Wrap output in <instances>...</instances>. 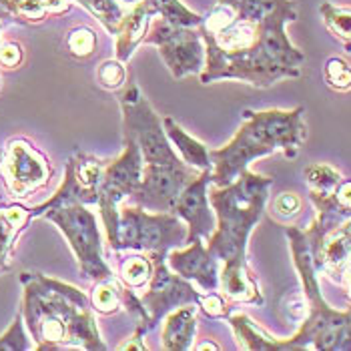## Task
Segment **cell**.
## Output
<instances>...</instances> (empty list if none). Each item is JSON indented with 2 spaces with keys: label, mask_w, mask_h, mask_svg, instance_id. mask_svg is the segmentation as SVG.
Masks as SVG:
<instances>
[{
  "label": "cell",
  "mask_w": 351,
  "mask_h": 351,
  "mask_svg": "<svg viewBox=\"0 0 351 351\" xmlns=\"http://www.w3.org/2000/svg\"><path fill=\"white\" fill-rule=\"evenodd\" d=\"M81 2L93 14H97V19L107 27L110 34H117L125 14H123V8L114 0H81Z\"/></svg>",
  "instance_id": "cell-27"
},
{
  "label": "cell",
  "mask_w": 351,
  "mask_h": 351,
  "mask_svg": "<svg viewBox=\"0 0 351 351\" xmlns=\"http://www.w3.org/2000/svg\"><path fill=\"white\" fill-rule=\"evenodd\" d=\"M145 43L159 49L167 69L175 79L201 75L205 69V49L201 43V34L191 27L173 25L165 19L155 21L147 30Z\"/></svg>",
  "instance_id": "cell-10"
},
{
  "label": "cell",
  "mask_w": 351,
  "mask_h": 351,
  "mask_svg": "<svg viewBox=\"0 0 351 351\" xmlns=\"http://www.w3.org/2000/svg\"><path fill=\"white\" fill-rule=\"evenodd\" d=\"M295 19L293 0H219L199 25L205 40L201 82L231 79L267 88L298 79L305 54L285 32Z\"/></svg>",
  "instance_id": "cell-1"
},
{
  "label": "cell",
  "mask_w": 351,
  "mask_h": 351,
  "mask_svg": "<svg viewBox=\"0 0 351 351\" xmlns=\"http://www.w3.org/2000/svg\"><path fill=\"white\" fill-rule=\"evenodd\" d=\"M303 175H305V183L309 187V199L335 195L339 183L343 181L341 175H339V171L333 169L331 165H325V162L309 165Z\"/></svg>",
  "instance_id": "cell-22"
},
{
  "label": "cell",
  "mask_w": 351,
  "mask_h": 351,
  "mask_svg": "<svg viewBox=\"0 0 351 351\" xmlns=\"http://www.w3.org/2000/svg\"><path fill=\"white\" fill-rule=\"evenodd\" d=\"M211 183V169L201 171L175 201L171 213L183 219L187 225V243L195 239H209L217 227L215 213L209 203L207 187Z\"/></svg>",
  "instance_id": "cell-16"
},
{
  "label": "cell",
  "mask_w": 351,
  "mask_h": 351,
  "mask_svg": "<svg viewBox=\"0 0 351 351\" xmlns=\"http://www.w3.org/2000/svg\"><path fill=\"white\" fill-rule=\"evenodd\" d=\"M125 6H133V4H138V2H143V0H121Z\"/></svg>",
  "instance_id": "cell-41"
},
{
  "label": "cell",
  "mask_w": 351,
  "mask_h": 351,
  "mask_svg": "<svg viewBox=\"0 0 351 351\" xmlns=\"http://www.w3.org/2000/svg\"><path fill=\"white\" fill-rule=\"evenodd\" d=\"M97 79L101 82V86H105V88H110V90L121 88L125 84V79H127L125 62H121L119 58L101 62V66L97 71Z\"/></svg>",
  "instance_id": "cell-29"
},
{
  "label": "cell",
  "mask_w": 351,
  "mask_h": 351,
  "mask_svg": "<svg viewBox=\"0 0 351 351\" xmlns=\"http://www.w3.org/2000/svg\"><path fill=\"white\" fill-rule=\"evenodd\" d=\"M201 171L189 167L187 162L177 165H143L141 183L133 193L135 205L153 213H171L181 191Z\"/></svg>",
  "instance_id": "cell-12"
},
{
  "label": "cell",
  "mask_w": 351,
  "mask_h": 351,
  "mask_svg": "<svg viewBox=\"0 0 351 351\" xmlns=\"http://www.w3.org/2000/svg\"><path fill=\"white\" fill-rule=\"evenodd\" d=\"M40 215L53 221L64 233L66 241L79 261L81 275L84 279H93V281L114 279L112 271L105 261L103 239H101V231L97 225V217L88 209V205L64 203V205H56L43 211Z\"/></svg>",
  "instance_id": "cell-6"
},
{
  "label": "cell",
  "mask_w": 351,
  "mask_h": 351,
  "mask_svg": "<svg viewBox=\"0 0 351 351\" xmlns=\"http://www.w3.org/2000/svg\"><path fill=\"white\" fill-rule=\"evenodd\" d=\"M103 171H105V162L99 161L93 155L77 153L66 162V173H64L62 185L58 187V191L49 201H45L43 205L30 209L32 217H40L43 211L56 207V205H64V203L97 205Z\"/></svg>",
  "instance_id": "cell-14"
},
{
  "label": "cell",
  "mask_w": 351,
  "mask_h": 351,
  "mask_svg": "<svg viewBox=\"0 0 351 351\" xmlns=\"http://www.w3.org/2000/svg\"><path fill=\"white\" fill-rule=\"evenodd\" d=\"M23 317L36 341V350L103 351L93 303L81 289L51 279L43 273H23Z\"/></svg>",
  "instance_id": "cell-4"
},
{
  "label": "cell",
  "mask_w": 351,
  "mask_h": 351,
  "mask_svg": "<svg viewBox=\"0 0 351 351\" xmlns=\"http://www.w3.org/2000/svg\"><path fill=\"white\" fill-rule=\"evenodd\" d=\"M162 127H165V133L169 136V141L175 145V149L179 151L181 159L187 162L189 167L197 169V171H205V169H211V159H209V149L197 141L195 136H191L185 129H181L177 125L175 119L171 117H165L162 119Z\"/></svg>",
  "instance_id": "cell-20"
},
{
  "label": "cell",
  "mask_w": 351,
  "mask_h": 351,
  "mask_svg": "<svg viewBox=\"0 0 351 351\" xmlns=\"http://www.w3.org/2000/svg\"><path fill=\"white\" fill-rule=\"evenodd\" d=\"M197 350H213V351H217V350H219V346H215V343H209V341H203L201 346H197Z\"/></svg>",
  "instance_id": "cell-40"
},
{
  "label": "cell",
  "mask_w": 351,
  "mask_h": 351,
  "mask_svg": "<svg viewBox=\"0 0 351 351\" xmlns=\"http://www.w3.org/2000/svg\"><path fill=\"white\" fill-rule=\"evenodd\" d=\"M8 4H12L21 14H25L28 19H32V21H38L45 14L43 0H8Z\"/></svg>",
  "instance_id": "cell-34"
},
{
  "label": "cell",
  "mask_w": 351,
  "mask_h": 351,
  "mask_svg": "<svg viewBox=\"0 0 351 351\" xmlns=\"http://www.w3.org/2000/svg\"><path fill=\"white\" fill-rule=\"evenodd\" d=\"M167 265L183 279L195 281L205 293L219 289V259L203 245V239L191 241L187 249H171Z\"/></svg>",
  "instance_id": "cell-17"
},
{
  "label": "cell",
  "mask_w": 351,
  "mask_h": 351,
  "mask_svg": "<svg viewBox=\"0 0 351 351\" xmlns=\"http://www.w3.org/2000/svg\"><path fill=\"white\" fill-rule=\"evenodd\" d=\"M149 257L153 261V273L149 279V289L143 293L141 301L149 313V322H151V329H153L173 309H177L181 305H189V303L199 305L201 293L195 291L191 281L183 279L181 275H177L167 265V255L151 253Z\"/></svg>",
  "instance_id": "cell-11"
},
{
  "label": "cell",
  "mask_w": 351,
  "mask_h": 351,
  "mask_svg": "<svg viewBox=\"0 0 351 351\" xmlns=\"http://www.w3.org/2000/svg\"><path fill=\"white\" fill-rule=\"evenodd\" d=\"M143 175V155L135 138L125 135V151L112 162L105 165L101 187H99V209L107 227V241L112 247L119 227V203L133 193L141 183Z\"/></svg>",
  "instance_id": "cell-9"
},
{
  "label": "cell",
  "mask_w": 351,
  "mask_h": 351,
  "mask_svg": "<svg viewBox=\"0 0 351 351\" xmlns=\"http://www.w3.org/2000/svg\"><path fill=\"white\" fill-rule=\"evenodd\" d=\"M123 110L125 135L135 138L143 165H177L185 162L171 147V141L165 133L162 119L149 105L145 95L136 84H129L119 97Z\"/></svg>",
  "instance_id": "cell-8"
},
{
  "label": "cell",
  "mask_w": 351,
  "mask_h": 351,
  "mask_svg": "<svg viewBox=\"0 0 351 351\" xmlns=\"http://www.w3.org/2000/svg\"><path fill=\"white\" fill-rule=\"evenodd\" d=\"M303 112V107L293 110H243L245 123L235 136L225 147L209 151L211 183L225 187L255 159L277 151L293 159L307 138Z\"/></svg>",
  "instance_id": "cell-5"
},
{
  "label": "cell",
  "mask_w": 351,
  "mask_h": 351,
  "mask_svg": "<svg viewBox=\"0 0 351 351\" xmlns=\"http://www.w3.org/2000/svg\"><path fill=\"white\" fill-rule=\"evenodd\" d=\"M305 235L317 273L341 281L343 273L351 269V217L327 229H315L311 225Z\"/></svg>",
  "instance_id": "cell-15"
},
{
  "label": "cell",
  "mask_w": 351,
  "mask_h": 351,
  "mask_svg": "<svg viewBox=\"0 0 351 351\" xmlns=\"http://www.w3.org/2000/svg\"><path fill=\"white\" fill-rule=\"evenodd\" d=\"M287 237L291 245L295 269L303 283V293L307 299L309 313L298 333L287 339L271 337L269 333L257 327L243 313L227 315V322L231 325L239 346L251 351H351V307L348 311H337L324 299L305 231L298 227H289Z\"/></svg>",
  "instance_id": "cell-3"
},
{
  "label": "cell",
  "mask_w": 351,
  "mask_h": 351,
  "mask_svg": "<svg viewBox=\"0 0 351 351\" xmlns=\"http://www.w3.org/2000/svg\"><path fill=\"white\" fill-rule=\"evenodd\" d=\"M147 4L153 14H161L167 23H173V25L195 27V25H201V21H203L201 16L187 10L179 0H147Z\"/></svg>",
  "instance_id": "cell-24"
},
{
  "label": "cell",
  "mask_w": 351,
  "mask_h": 351,
  "mask_svg": "<svg viewBox=\"0 0 351 351\" xmlns=\"http://www.w3.org/2000/svg\"><path fill=\"white\" fill-rule=\"evenodd\" d=\"M21 60H23V51L19 45H4L0 49V64L12 69V66L21 64Z\"/></svg>",
  "instance_id": "cell-35"
},
{
  "label": "cell",
  "mask_w": 351,
  "mask_h": 351,
  "mask_svg": "<svg viewBox=\"0 0 351 351\" xmlns=\"http://www.w3.org/2000/svg\"><path fill=\"white\" fill-rule=\"evenodd\" d=\"M151 16H153V12H151L147 0L138 2L129 14L123 16L119 30H117V58L121 62H127L136 49V45L141 40H145Z\"/></svg>",
  "instance_id": "cell-19"
},
{
  "label": "cell",
  "mask_w": 351,
  "mask_h": 351,
  "mask_svg": "<svg viewBox=\"0 0 351 351\" xmlns=\"http://www.w3.org/2000/svg\"><path fill=\"white\" fill-rule=\"evenodd\" d=\"M301 209V199L295 193H281L273 201V213L279 219H291L295 217Z\"/></svg>",
  "instance_id": "cell-33"
},
{
  "label": "cell",
  "mask_w": 351,
  "mask_h": 351,
  "mask_svg": "<svg viewBox=\"0 0 351 351\" xmlns=\"http://www.w3.org/2000/svg\"><path fill=\"white\" fill-rule=\"evenodd\" d=\"M0 175L12 197H27L45 187L51 177L47 157L25 138L8 143L0 161Z\"/></svg>",
  "instance_id": "cell-13"
},
{
  "label": "cell",
  "mask_w": 351,
  "mask_h": 351,
  "mask_svg": "<svg viewBox=\"0 0 351 351\" xmlns=\"http://www.w3.org/2000/svg\"><path fill=\"white\" fill-rule=\"evenodd\" d=\"M151 273H153V261H151V257L138 253V255L127 257L121 263L119 279H121L123 285H127L131 289H138V287H145L149 283Z\"/></svg>",
  "instance_id": "cell-23"
},
{
  "label": "cell",
  "mask_w": 351,
  "mask_h": 351,
  "mask_svg": "<svg viewBox=\"0 0 351 351\" xmlns=\"http://www.w3.org/2000/svg\"><path fill=\"white\" fill-rule=\"evenodd\" d=\"M341 283L346 285V293H348V299L351 301V269H348L343 273V277H341Z\"/></svg>",
  "instance_id": "cell-39"
},
{
  "label": "cell",
  "mask_w": 351,
  "mask_h": 351,
  "mask_svg": "<svg viewBox=\"0 0 351 351\" xmlns=\"http://www.w3.org/2000/svg\"><path fill=\"white\" fill-rule=\"evenodd\" d=\"M325 82L335 90L351 88V66L341 58H331L325 64Z\"/></svg>",
  "instance_id": "cell-28"
},
{
  "label": "cell",
  "mask_w": 351,
  "mask_h": 351,
  "mask_svg": "<svg viewBox=\"0 0 351 351\" xmlns=\"http://www.w3.org/2000/svg\"><path fill=\"white\" fill-rule=\"evenodd\" d=\"M209 317L219 319V317H227L229 315V303L225 301L223 295H219L217 291H207V293H201L199 299V305Z\"/></svg>",
  "instance_id": "cell-32"
},
{
  "label": "cell",
  "mask_w": 351,
  "mask_h": 351,
  "mask_svg": "<svg viewBox=\"0 0 351 351\" xmlns=\"http://www.w3.org/2000/svg\"><path fill=\"white\" fill-rule=\"evenodd\" d=\"M90 303L97 311L110 315L114 313L119 307H123V301H121V287L114 283V279H108V281H97L93 293H90Z\"/></svg>",
  "instance_id": "cell-25"
},
{
  "label": "cell",
  "mask_w": 351,
  "mask_h": 351,
  "mask_svg": "<svg viewBox=\"0 0 351 351\" xmlns=\"http://www.w3.org/2000/svg\"><path fill=\"white\" fill-rule=\"evenodd\" d=\"M95 45H97L95 32L88 30V28H79V30L71 32V36H69V51L75 56L90 54L95 51Z\"/></svg>",
  "instance_id": "cell-31"
},
{
  "label": "cell",
  "mask_w": 351,
  "mask_h": 351,
  "mask_svg": "<svg viewBox=\"0 0 351 351\" xmlns=\"http://www.w3.org/2000/svg\"><path fill=\"white\" fill-rule=\"evenodd\" d=\"M30 219H32V211L23 205L0 207V269L2 271L8 269L14 241Z\"/></svg>",
  "instance_id": "cell-21"
},
{
  "label": "cell",
  "mask_w": 351,
  "mask_h": 351,
  "mask_svg": "<svg viewBox=\"0 0 351 351\" xmlns=\"http://www.w3.org/2000/svg\"><path fill=\"white\" fill-rule=\"evenodd\" d=\"M187 243V227L181 217L175 213H149L143 207H123L119 209V227L114 251H143V253H162Z\"/></svg>",
  "instance_id": "cell-7"
},
{
  "label": "cell",
  "mask_w": 351,
  "mask_h": 351,
  "mask_svg": "<svg viewBox=\"0 0 351 351\" xmlns=\"http://www.w3.org/2000/svg\"><path fill=\"white\" fill-rule=\"evenodd\" d=\"M271 185V177L245 169L233 183L209 193L217 227L207 239V249L223 263L219 273L221 291L239 303H263L259 285L247 265V243L251 231L263 217Z\"/></svg>",
  "instance_id": "cell-2"
},
{
  "label": "cell",
  "mask_w": 351,
  "mask_h": 351,
  "mask_svg": "<svg viewBox=\"0 0 351 351\" xmlns=\"http://www.w3.org/2000/svg\"><path fill=\"white\" fill-rule=\"evenodd\" d=\"M322 14L327 28L341 38L343 43H351V8H341V6H333V4H324L322 6Z\"/></svg>",
  "instance_id": "cell-26"
},
{
  "label": "cell",
  "mask_w": 351,
  "mask_h": 351,
  "mask_svg": "<svg viewBox=\"0 0 351 351\" xmlns=\"http://www.w3.org/2000/svg\"><path fill=\"white\" fill-rule=\"evenodd\" d=\"M0 350L4 351H27L30 350L25 327H23V315H16L14 324L8 327V331L0 337Z\"/></svg>",
  "instance_id": "cell-30"
},
{
  "label": "cell",
  "mask_w": 351,
  "mask_h": 351,
  "mask_svg": "<svg viewBox=\"0 0 351 351\" xmlns=\"http://www.w3.org/2000/svg\"><path fill=\"white\" fill-rule=\"evenodd\" d=\"M335 201H337L339 209L351 217V179L339 183V187L335 191Z\"/></svg>",
  "instance_id": "cell-36"
},
{
  "label": "cell",
  "mask_w": 351,
  "mask_h": 351,
  "mask_svg": "<svg viewBox=\"0 0 351 351\" xmlns=\"http://www.w3.org/2000/svg\"><path fill=\"white\" fill-rule=\"evenodd\" d=\"M0 273H2V269H0Z\"/></svg>",
  "instance_id": "cell-42"
},
{
  "label": "cell",
  "mask_w": 351,
  "mask_h": 351,
  "mask_svg": "<svg viewBox=\"0 0 351 351\" xmlns=\"http://www.w3.org/2000/svg\"><path fill=\"white\" fill-rule=\"evenodd\" d=\"M197 305H181L165 315L162 327V348L169 351H187L193 348L197 331Z\"/></svg>",
  "instance_id": "cell-18"
},
{
  "label": "cell",
  "mask_w": 351,
  "mask_h": 351,
  "mask_svg": "<svg viewBox=\"0 0 351 351\" xmlns=\"http://www.w3.org/2000/svg\"><path fill=\"white\" fill-rule=\"evenodd\" d=\"M43 6L51 12H64L69 8V0H43Z\"/></svg>",
  "instance_id": "cell-38"
},
{
  "label": "cell",
  "mask_w": 351,
  "mask_h": 351,
  "mask_svg": "<svg viewBox=\"0 0 351 351\" xmlns=\"http://www.w3.org/2000/svg\"><path fill=\"white\" fill-rule=\"evenodd\" d=\"M143 331L136 327L135 335L133 337H129V341H125V343H121L119 346V350H145V346H143Z\"/></svg>",
  "instance_id": "cell-37"
}]
</instances>
